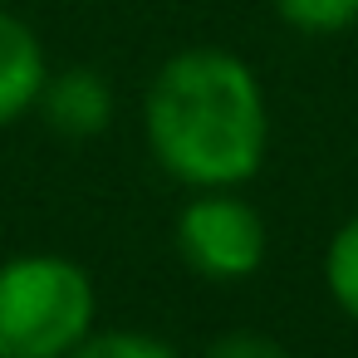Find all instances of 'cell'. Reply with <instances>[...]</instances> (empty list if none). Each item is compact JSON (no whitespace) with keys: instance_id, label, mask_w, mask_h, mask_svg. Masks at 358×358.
Listing matches in <instances>:
<instances>
[{"instance_id":"cell-2","label":"cell","mask_w":358,"mask_h":358,"mask_svg":"<svg viewBox=\"0 0 358 358\" xmlns=\"http://www.w3.org/2000/svg\"><path fill=\"white\" fill-rule=\"evenodd\" d=\"M94 280L64 255L0 265V358H69L94 334Z\"/></svg>"},{"instance_id":"cell-9","label":"cell","mask_w":358,"mask_h":358,"mask_svg":"<svg viewBox=\"0 0 358 358\" xmlns=\"http://www.w3.org/2000/svg\"><path fill=\"white\" fill-rule=\"evenodd\" d=\"M201 358H289V348H285V343H275L270 334H255V329H231V334L211 338Z\"/></svg>"},{"instance_id":"cell-5","label":"cell","mask_w":358,"mask_h":358,"mask_svg":"<svg viewBox=\"0 0 358 358\" xmlns=\"http://www.w3.org/2000/svg\"><path fill=\"white\" fill-rule=\"evenodd\" d=\"M45 79H50V59L40 35L15 10L0 6V128L25 118L40 103Z\"/></svg>"},{"instance_id":"cell-4","label":"cell","mask_w":358,"mask_h":358,"mask_svg":"<svg viewBox=\"0 0 358 358\" xmlns=\"http://www.w3.org/2000/svg\"><path fill=\"white\" fill-rule=\"evenodd\" d=\"M35 108L45 113V123L64 143H94L113 123V84L99 69L74 64V69H59V74L45 79Z\"/></svg>"},{"instance_id":"cell-8","label":"cell","mask_w":358,"mask_h":358,"mask_svg":"<svg viewBox=\"0 0 358 358\" xmlns=\"http://www.w3.org/2000/svg\"><path fill=\"white\" fill-rule=\"evenodd\" d=\"M69 358H182V353L143 329H94Z\"/></svg>"},{"instance_id":"cell-3","label":"cell","mask_w":358,"mask_h":358,"mask_svg":"<svg viewBox=\"0 0 358 358\" xmlns=\"http://www.w3.org/2000/svg\"><path fill=\"white\" fill-rule=\"evenodd\" d=\"M270 231L260 211L236 196V187L196 192L177 216V250L206 280H245L260 270Z\"/></svg>"},{"instance_id":"cell-6","label":"cell","mask_w":358,"mask_h":358,"mask_svg":"<svg viewBox=\"0 0 358 358\" xmlns=\"http://www.w3.org/2000/svg\"><path fill=\"white\" fill-rule=\"evenodd\" d=\"M324 285H329L334 304L348 319H358V216L334 231V241L324 250Z\"/></svg>"},{"instance_id":"cell-1","label":"cell","mask_w":358,"mask_h":358,"mask_svg":"<svg viewBox=\"0 0 358 358\" xmlns=\"http://www.w3.org/2000/svg\"><path fill=\"white\" fill-rule=\"evenodd\" d=\"M143 133L162 172L192 192L241 187L270 152V103L255 69L216 45L177 50L143 94Z\"/></svg>"},{"instance_id":"cell-7","label":"cell","mask_w":358,"mask_h":358,"mask_svg":"<svg viewBox=\"0 0 358 358\" xmlns=\"http://www.w3.org/2000/svg\"><path fill=\"white\" fill-rule=\"evenodd\" d=\"M270 6L299 35H343L358 25V0H270Z\"/></svg>"}]
</instances>
